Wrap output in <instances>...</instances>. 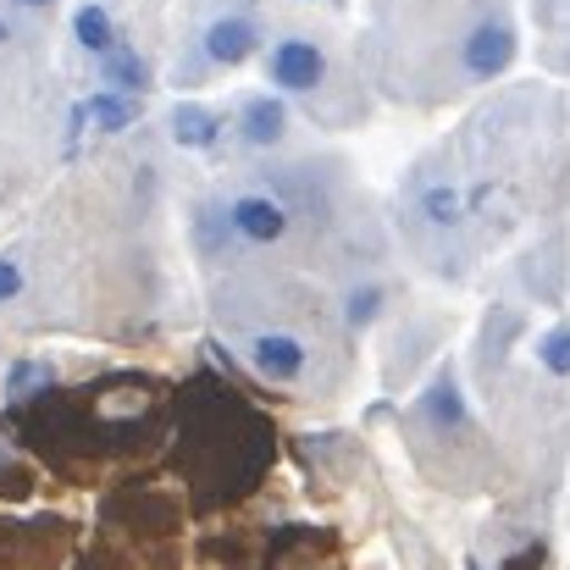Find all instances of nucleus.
<instances>
[{
	"mask_svg": "<svg viewBox=\"0 0 570 570\" xmlns=\"http://www.w3.org/2000/svg\"><path fill=\"white\" fill-rule=\"evenodd\" d=\"M465 72H476V78H493V72H504L510 67V56H515V28L504 22V17H482L471 33H465Z\"/></svg>",
	"mask_w": 570,
	"mask_h": 570,
	"instance_id": "obj_1",
	"label": "nucleus"
},
{
	"mask_svg": "<svg viewBox=\"0 0 570 570\" xmlns=\"http://www.w3.org/2000/svg\"><path fill=\"white\" fill-rule=\"evenodd\" d=\"M327 78V56H322V45H311V39H283L277 50H272V83L277 89H316Z\"/></svg>",
	"mask_w": 570,
	"mask_h": 570,
	"instance_id": "obj_2",
	"label": "nucleus"
},
{
	"mask_svg": "<svg viewBox=\"0 0 570 570\" xmlns=\"http://www.w3.org/2000/svg\"><path fill=\"white\" fill-rule=\"evenodd\" d=\"M227 222H233V233H244L249 244H277V238L288 233V210H283L277 199H266V194H238V199L227 205Z\"/></svg>",
	"mask_w": 570,
	"mask_h": 570,
	"instance_id": "obj_3",
	"label": "nucleus"
},
{
	"mask_svg": "<svg viewBox=\"0 0 570 570\" xmlns=\"http://www.w3.org/2000/svg\"><path fill=\"white\" fill-rule=\"evenodd\" d=\"M249 361H255V372H266V377L294 382L305 372V344L288 338V333H261L255 350H249Z\"/></svg>",
	"mask_w": 570,
	"mask_h": 570,
	"instance_id": "obj_4",
	"label": "nucleus"
},
{
	"mask_svg": "<svg viewBox=\"0 0 570 570\" xmlns=\"http://www.w3.org/2000/svg\"><path fill=\"white\" fill-rule=\"evenodd\" d=\"M255 45H261V28L249 17H222V22L205 28V56L210 61H244V56H255Z\"/></svg>",
	"mask_w": 570,
	"mask_h": 570,
	"instance_id": "obj_5",
	"label": "nucleus"
},
{
	"mask_svg": "<svg viewBox=\"0 0 570 570\" xmlns=\"http://www.w3.org/2000/svg\"><path fill=\"white\" fill-rule=\"evenodd\" d=\"M283 100H272V95H261V100H249L244 106V139L255 145V150H266V145H277L283 139Z\"/></svg>",
	"mask_w": 570,
	"mask_h": 570,
	"instance_id": "obj_6",
	"label": "nucleus"
},
{
	"mask_svg": "<svg viewBox=\"0 0 570 570\" xmlns=\"http://www.w3.org/2000/svg\"><path fill=\"white\" fill-rule=\"evenodd\" d=\"M72 33H78V45H83L89 56H111V50H117V28H111V11H106V6H78Z\"/></svg>",
	"mask_w": 570,
	"mask_h": 570,
	"instance_id": "obj_7",
	"label": "nucleus"
},
{
	"mask_svg": "<svg viewBox=\"0 0 570 570\" xmlns=\"http://www.w3.org/2000/svg\"><path fill=\"white\" fill-rule=\"evenodd\" d=\"M216 134H222V122H216L205 106H178V111H173V139H178V145H189V150H210V145H216Z\"/></svg>",
	"mask_w": 570,
	"mask_h": 570,
	"instance_id": "obj_8",
	"label": "nucleus"
},
{
	"mask_svg": "<svg viewBox=\"0 0 570 570\" xmlns=\"http://www.w3.org/2000/svg\"><path fill=\"white\" fill-rule=\"evenodd\" d=\"M421 410H426V421H438V426H460V421H465V399H460V387H454L449 372L426 387Z\"/></svg>",
	"mask_w": 570,
	"mask_h": 570,
	"instance_id": "obj_9",
	"label": "nucleus"
},
{
	"mask_svg": "<svg viewBox=\"0 0 570 570\" xmlns=\"http://www.w3.org/2000/svg\"><path fill=\"white\" fill-rule=\"evenodd\" d=\"M83 111L95 117V128H100V134H122V128L139 117V106H134V100H122L117 89H100V95H95Z\"/></svg>",
	"mask_w": 570,
	"mask_h": 570,
	"instance_id": "obj_10",
	"label": "nucleus"
},
{
	"mask_svg": "<svg viewBox=\"0 0 570 570\" xmlns=\"http://www.w3.org/2000/svg\"><path fill=\"white\" fill-rule=\"evenodd\" d=\"M100 67H106V78L122 83V89H145V83H150V67H145L134 50H122V45H117L111 56H100Z\"/></svg>",
	"mask_w": 570,
	"mask_h": 570,
	"instance_id": "obj_11",
	"label": "nucleus"
},
{
	"mask_svg": "<svg viewBox=\"0 0 570 570\" xmlns=\"http://www.w3.org/2000/svg\"><path fill=\"white\" fill-rule=\"evenodd\" d=\"M50 377H56V372H50L45 361H17V366H11V377H6V393H11V399H22V393L45 387Z\"/></svg>",
	"mask_w": 570,
	"mask_h": 570,
	"instance_id": "obj_12",
	"label": "nucleus"
},
{
	"mask_svg": "<svg viewBox=\"0 0 570 570\" xmlns=\"http://www.w3.org/2000/svg\"><path fill=\"white\" fill-rule=\"evenodd\" d=\"M538 355H543V366H549L554 377H566L570 372V327H554V333L538 344Z\"/></svg>",
	"mask_w": 570,
	"mask_h": 570,
	"instance_id": "obj_13",
	"label": "nucleus"
},
{
	"mask_svg": "<svg viewBox=\"0 0 570 570\" xmlns=\"http://www.w3.org/2000/svg\"><path fill=\"white\" fill-rule=\"evenodd\" d=\"M421 210L438 222V227H449V222H460V199H454V189H426V199H421Z\"/></svg>",
	"mask_w": 570,
	"mask_h": 570,
	"instance_id": "obj_14",
	"label": "nucleus"
},
{
	"mask_svg": "<svg viewBox=\"0 0 570 570\" xmlns=\"http://www.w3.org/2000/svg\"><path fill=\"white\" fill-rule=\"evenodd\" d=\"M377 305H382V288H372V283H366V288H355V294H350V322H355V327H366V322L377 316Z\"/></svg>",
	"mask_w": 570,
	"mask_h": 570,
	"instance_id": "obj_15",
	"label": "nucleus"
},
{
	"mask_svg": "<svg viewBox=\"0 0 570 570\" xmlns=\"http://www.w3.org/2000/svg\"><path fill=\"white\" fill-rule=\"evenodd\" d=\"M17 294H22V272H17V261H6V255H0V305H6V299H17Z\"/></svg>",
	"mask_w": 570,
	"mask_h": 570,
	"instance_id": "obj_16",
	"label": "nucleus"
},
{
	"mask_svg": "<svg viewBox=\"0 0 570 570\" xmlns=\"http://www.w3.org/2000/svg\"><path fill=\"white\" fill-rule=\"evenodd\" d=\"M6 39H11V28H6V22H0V45H6Z\"/></svg>",
	"mask_w": 570,
	"mask_h": 570,
	"instance_id": "obj_17",
	"label": "nucleus"
},
{
	"mask_svg": "<svg viewBox=\"0 0 570 570\" xmlns=\"http://www.w3.org/2000/svg\"><path fill=\"white\" fill-rule=\"evenodd\" d=\"M17 6H50V0H17Z\"/></svg>",
	"mask_w": 570,
	"mask_h": 570,
	"instance_id": "obj_18",
	"label": "nucleus"
},
{
	"mask_svg": "<svg viewBox=\"0 0 570 570\" xmlns=\"http://www.w3.org/2000/svg\"><path fill=\"white\" fill-rule=\"evenodd\" d=\"M465 570H482V566H476V560H471V566H465Z\"/></svg>",
	"mask_w": 570,
	"mask_h": 570,
	"instance_id": "obj_19",
	"label": "nucleus"
}]
</instances>
